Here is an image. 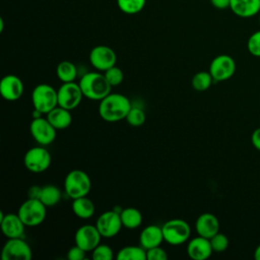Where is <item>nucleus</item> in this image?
<instances>
[{
  "label": "nucleus",
  "mask_w": 260,
  "mask_h": 260,
  "mask_svg": "<svg viewBox=\"0 0 260 260\" xmlns=\"http://www.w3.org/2000/svg\"><path fill=\"white\" fill-rule=\"evenodd\" d=\"M125 120L127 123L133 127H139L144 124L146 120V115L145 112L138 107H132L130 111L128 112Z\"/></svg>",
  "instance_id": "29"
},
{
  "label": "nucleus",
  "mask_w": 260,
  "mask_h": 260,
  "mask_svg": "<svg viewBox=\"0 0 260 260\" xmlns=\"http://www.w3.org/2000/svg\"><path fill=\"white\" fill-rule=\"evenodd\" d=\"M132 108L130 100L122 93L110 92L106 98L100 101L99 114L106 122H118L126 118Z\"/></svg>",
  "instance_id": "1"
},
{
  "label": "nucleus",
  "mask_w": 260,
  "mask_h": 260,
  "mask_svg": "<svg viewBox=\"0 0 260 260\" xmlns=\"http://www.w3.org/2000/svg\"><path fill=\"white\" fill-rule=\"evenodd\" d=\"M187 254L193 260H205L213 252L209 239L197 236L191 239L187 244Z\"/></svg>",
  "instance_id": "17"
},
{
  "label": "nucleus",
  "mask_w": 260,
  "mask_h": 260,
  "mask_svg": "<svg viewBox=\"0 0 260 260\" xmlns=\"http://www.w3.org/2000/svg\"><path fill=\"white\" fill-rule=\"evenodd\" d=\"M208 71L214 81H224L235 74L236 62L230 55L221 54L212 59Z\"/></svg>",
  "instance_id": "10"
},
{
  "label": "nucleus",
  "mask_w": 260,
  "mask_h": 260,
  "mask_svg": "<svg viewBox=\"0 0 260 260\" xmlns=\"http://www.w3.org/2000/svg\"><path fill=\"white\" fill-rule=\"evenodd\" d=\"M91 257L93 260H112L114 258V253L110 246L100 243L91 251Z\"/></svg>",
  "instance_id": "31"
},
{
  "label": "nucleus",
  "mask_w": 260,
  "mask_h": 260,
  "mask_svg": "<svg viewBox=\"0 0 260 260\" xmlns=\"http://www.w3.org/2000/svg\"><path fill=\"white\" fill-rule=\"evenodd\" d=\"M64 189L71 199L87 196L91 189V180L84 171L72 170L64 179Z\"/></svg>",
  "instance_id": "3"
},
{
  "label": "nucleus",
  "mask_w": 260,
  "mask_h": 260,
  "mask_svg": "<svg viewBox=\"0 0 260 260\" xmlns=\"http://www.w3.org/2000/svg\"><path fill=\"white\" fill-rule=\"evenodd\" d=\"M146 0H117L119 9L126 14H137L145 6Z\"/></svg>",
  "instance_id": "28"
},
{
  "label": "nucleus",
  "mask_w": 260,
  "mask_h": 260,
  "mask_svg": "<svg viewBox=\"0 0 260 260\" xmlns=\"http://www.w3.org/2000/svg\"><path fill=\"white\" fill-rule=\"evenodd\" d=\"M195 230L198 236L210 239L219 232L218 218L210 212H204L197 217Z\"/></svg>",
  "instance_id": "18"
},
{
  "label": "nucleus",
  "mask_w": 260,
  "mask_h": 260,
  "mask_svg": "<svg viewBox=\"0 0 260 260\" xmlns=\"http://www.w3.org/2000/svg\"><path fill=\"white\" fill-rule=\"evenodd\" d=\"M57 92L58 106L70 111L77 108L83 98L79 83L74 81L62 83V85L57 89Z\"/></svg>",
  "instance_id": "12"
},
{
  "label": "nucleus",
  "mask_w": 260,
  "mask_h": 260,
  "mask_svg": "<svg viewBox=\"0 0 260 260\" xmlns=\"http://www.w3.org/2000/svg\"><path fill=\"white\" fill-rule=\"evenodd\" d=\"M230 9L241 18H250L260 12V0H231Z\"/></svg>",
  "instance_id": "19"
},
{
  "label": "nucleus",
  "mask_w": 260,
  "mask_h": 260,
  "mask_svg": "<svg viewBox=\"0 0 260 260\" xmlns=\"http://www.w3.org/2000/svg\"><path fill=\"white\" fill-rule=\"evenodd\" d=\"M29 132L37 143L40 145L51 144L57 135V129L49 122L47 118L39 117L31 120Z\"/></svg>",
  "instance_id": "9"
},
{
  "label": "nucleus",
  "mask_w": 260,
  "mask_h": 260,
  "mask_svg": "<svg viewBox=\"0 0 260 260\" xmlns=\"http://www.w3.org/2000/svg\"><path fill=\"white\" fill-rule=\"evenodd\" d=\"M120 217L124 228L135 230L142 223V214L140 210L135 207H126L120 210Z\"/></svg>",
  "instance_id": "23"
},
{
  "label": "nucleus",
  "mask_w": 260,
  "mask_h": 260,
  "mask_svg": "<svg viewBox=\"0 0 260 260\" xmlns=\"http://www.w3.org/2000/svg\"><path fill=\"white\" fill-rule=\"evenodd\" d=\"M31 103L34 109L42 114H48L58 106V92L48 83L38 84L31 92Z\"/></svg>",
  "instance_id": "5"
},
{
  "label": "nucleus",
  "mask_w": 260,
  "mask_h": 260,
  "mask_svg": "<svg viewBox=\"0 0 260 260\" xmlns=\"http://www.w3.org/2000/svg\"><path fill=\"white\" fill-rule=\"evenodd\" d=\"M251 142L254 148L260 151V127L256 128L251 135Z\"/></svg>",
  "instance_id": "36"
},
{
  "label": "nucleus",
  "mask_w": 260,
  "mask_h": 260,
  "mask_svg": "<svg viewBox=\"0 0 260 260\" xmlns=\"http://www.w3.org/2000/svg\"><path fill=\"white\" fill-rule=\"evenodd\" d=\"M23 89L22 80L15 74H7L0 81V94L5 101L15 102L19 100Z\"/></svg>",
  "instance_id": "16"
},
{
  "label": "nucleus",
  "mask_w": 260,
  "mask_h": 260,
  "mask_svg": "<svg viewBox=\"0 0 260 260\" xmlns=\"http://www.w3.org/2000/svg\"><path fill=\"white\" fill-rule=\"evenodd\" d=\"M46 118L57 130L68 128L72 122V115L70 113V110L62 108L60 106L55 107L48 114H46Z\"/></svg>",
  "instance_id": "21"
},
{
  "label": "nucleus",
  "mask_w": 260,
  "mask_h": 260,
  "mask_svg": "<svg viewBox=\"0 0 260 260\" xmlns=\"http://www.w3.org/2000/svg\"><path fill=\"white\" fill-rule=\"evenodd\" d=\"M78 83L83 96L91 101L100 102L111 92L112 86L105 74L101 72H86L81 76Z\"/></svg>",
  "instance_id": "2"
},
{
  "label": "nucleus",
  "mask_w": 260,
  "mask_h": 260,
  "mask_svg": "<svg viewBox=\"0 0 260 260\" xmlns=\"http://www.w3.org/2000/svg\"><path fill=\"white\" fill-rule=\"evenodd\" d=\"M17 214L26 226H37L45 220L47 206L40 199L27 198L20 204Z\"/></svg>",
  "instance_id": "6"
},
{
  "label": "nucleus",
  "mask_w": 260,
  "mask_h": 260,
  "mask_svg": "<svg viewBox=\"0 0 260 260\" xmlns=\"http://www.w3.org/2000/svg\"><path fill=\"white\" fill-rule=\"evenodd\" d=\"M95 226L103 238L111 239L117 236L123 224L120 217V212L117 210H107L103 212L96 219Z\"/></svg>",
  "instance_id": "11"
},
{
  "label": "nucleus",
  "mask_w": 260,
  "mask_h": 260,
  "mask_svg": "<svg viewBox=\"0 0 260 260\" xmlns=\"http://www.w3.org/2000/svg\"><path fill=\"white\" fill-rule=\"evenodd\" d=\"M56 75L62 83L72 82L77 77V68L70 61H62L56 67Z\"/></svg>",
  "instance_id": "26"
},
{
  "label": "nucleus",
  "mask_w": 260,
  "mask_h": 260,
  "mask_svg": "<svg viewBox=\"0 0 260 260\" xmlns=\"http://www.w3.org/2000/svg\"><path fill=\"white\" fill-rule=\"evenodd\" d=\"M212 81L214 80L209 71H199L192 77L191 85L196 91H205L210 87Z\"/></svg>",
  "instance_id": "27"
},
{
  "label": "nucleus",
  "mask_w": 260,
  "mask_h": 260,
  "mask_svg": "<svg viewBox=\"0 0 260 260\" xmlns=\"http://www.w3.org/2000/svg\"><path fill=\"white\" fill-rule=\"evenodd\" d=\"M210 3L213 7L217 9H225L230 8L231 0H210Z\"/></svg>",
  "instance_id": "37"
},
{
  "label": "nucleus",
  "mask_w": 260,
  "mask_h": 260,
  "mask_svg": "<svg viewBox=\"0 0 260 260\" xmlns=\"http://www.w3.org/2000/svg\"><path fill=\"white\" fill-rule=\"evenodd\" d=\"M248 52L254 57H260V29L254 31L247 41Z\"/></svg>",
  "instance_id": "33"
},
{
  "label": "nucleus",
  "mask_w": 260,
  "mask_h": 260,
  "mask_svg": "<svg viewBox=\"0 0 260 260\" xmlns=\"http://www.w3.org/2000/svg\"><path fill=\"white\" fill-rule=\"evenodd\" d=\"M146 259L147 260H167L168 254L164 248L156 246L146 250Z\"/></svg>",
  "instance_id": "34"
},
{
  "label": "nucleus",
  "mask_w": 260,
  "mask_h": 260,
  "mask_svg": "<svg viewBox=\"0 0 260 260\" xmlns=\"http://www.w3.org/2000/svg\"><path fill=\"white\" fill-rule=\"evenodd\" d=\"M0 226L3 235L7 239L14 238H24V229L25 224L16 213H7L4 214L3 211H0Z\"/></svg>",
  "instance_id": "15"
},
{
  "label": "nucleus",
  "mask_w": 260,
  "mask_h": 260,
  "mask_svg": "<svg viewBox=\"0 0 260 260\" xmlns=\"http://www.w3.org/2000/svg\"><path fill=\"white\" fill-rule=\"evenodd\" d=\"M164 241L165 240L161 226H158L156 224H149L145 226L141 231L139 236V244L145 250H148L156 246H160Z\"/></svg>",
  "instance_id": "20"
},
{
  "label": "nucleus",
  "mask_w": 260,
  "mask_h": 260,
  "mask_svg": "<svg viewBox=\"0 0 260 260\" xmlns=\"http://www.w3.org/2000/svg\"><path fill=\"white\" fill-rule=\"evenodd\" d=\"M86 251L77 246L76 244L72 246L67 252V258L69 260H83L85 258Z\"/></svg>",
  "instance_id": "35"
},
{
  "label": "nucleus",
  "mask_w": 260,
  "mask_h": 260,
  "mask_svg": "<svg viewBox=\"0 0 260 260\" xmlns=\"http://www.w3.org/2000/svg\"><path fill=\"white\" fill-rule=\"evenodd\" d=\"M61 191L60 189L55 185H45L41 187V192L39 199L47 206V207H53L57 205L61 200Z\"/></svg>",
  "instance_id": "24"
},
{
  "label": "nucleus",
  "mask_w": 260,
  "mask_h": 260,
  "mask_svg": "<svg viewBox=\"0 0 260 260\" xmlns=\"http://www.w3.org/2000/svg\"><path fill=\"white\" fill-rule=\"evenodd\" d=\"M52 157L47 148L43 145L29 148L23 156L24 167L31 173L40 174L49 169Z\"/></svg>",
  "instance_id": "7"
},
{
  "label": "nucleus",
  "mask_w": 260,
  "mask_h": 260,
  "mask_svg": "<svg viewBox=\"0 0 260 260\" xmlns=\"http://www.w3.org/2000/svg\"><path fill=\"white\" fill-rule=\"evenodd\" d=\"M32 251L24 238L7 239L1 251L3 260H30Z\"/></svg>",
  "instance_id": "8"
},
{
  "label": "nucleus",
  "mask_w": 260,
  "mask_h": 260,
  "mask_svg": "<svg viewBox=\"0 0 260 260\" xmlns=\"http://www.w3.org/2000/svg\"><path fill=\"white\" fill-rule=\"evenodd\" d=\"M89 62L98 71L105 72L116 65L117 55L111 47L99 45L91 49L89 53Z\"/></svg>",
  "instance_id": "13"
},
{
  "label": "nucleus",
  "mask_w": 260,
  "mask_h": 260,
  "mask_svg": "<svg viewBox=\"0 0 260 260\" xmlns=\"http://www.w3.org/2000/svg\"><path fill=\"white\" fill-rule=\"evenodd\" d=\"M259 24H260V12H259Z\"/></svg>",
  "instance_id": "41"
},
{
  "label": "nucleus",
  "mask_w": 260,
  "mask_h": 260,
  "mask_svg": "<svg viewBox=\"0 0 260 260\" xmlns=\"http://www.w3.org/2000/svg\"><path fill=\"white\" fill-rule=\"evenodd\" d=\"M209 241H210L213 252H216V253L224 252L228 249L229 244H230L229 238L224 234L219 233V232L217 234H215L213 237H211L209 239Z\"/></svg>",
  "instance_id": "30"
},
{
  "label": "nucleus",
  "mask_w": 260,
  "mask_h": 260,
  "mask_svg": "<svg viewBox=\"0 0 260 260\" xmlns=\"http://www.w3.org/2000/svg\"><path fill=\"white\" fill-rule=\"evenodd\" d=\"M71 208L73 213L82 219H87L90 218L95 211V207L93 202L87 197H79L76 199H72V204Z\"/></svg>",
  "instance_id": "22"
},
{
  "label": "nucleus",
  "mask_w": 260,
  "mask_h": 260,
  "mask_svg": "<svg viewBox=\"0 0 260 260\" xmlns=\"http://www.w3.org/2000/svg\"><path fill=\"white\" fill-rule=\"evenodd\" d=\"M4 29V20L3 18H0V32H2Z\"/></svg>",
  "instance_id": "40"
},
{
  "label": "nucleus",
  "mask_w": 260,
  "mask_h": 260,
  "mask_svg": "<svg viewBox=\"0 0 260 260\" xmlns=\"http://www.w3.org/2000/svg\"><path fill=\"white\" fill-rule=\"evenodd\" d=\"M164 240L172 246H179L186 243L191 236L190 224L182 218H172L162 225Z\"/></svg>",
  "instance_id": "4"
},
{
  "label": "nucleus",
  "mask_w": 260,
  "mask_h": 260,
  "mask_svg": "<svg viewBox=\"0 0 260 260\" xmlns=\"http://www.w3.org/2000/svg\"><path fill=\"white\" fill-rule=\"evenodd\" d=\"M40 192H41V187L40 186H31L28 190V198L39 199Z\"/></svg>",
  "instance_id": "38"
},
{
  "label": "nucleus",
  "mask_w": 260,
  "mask_h": 260,
  "mask_svg": "<svg viewBox=\"0 0 260 260\" xmlns=\"http://www.w3.org/2000/svg\"><path fill=\"white\" fill-rule=\"evenodd\" d=\"M254 258L256 260H260V244L255 248V251H254Z\"/></svg>",
  "instance_id": "39"
},
{
  "label": "nucleus",
  "mask_w": 260,
  "mask_h": 260,
  "mask_svg": "<svg viewBox=\"0 0 260 260\" xmlns=\"http://www.w3.org/2000/svg\"><path fill=\"white\" fill-rule=\"evenodd\" d=\"M102 238L95 224H83L75 232L74 241L75 244L84 251L91 252L101 243Z\"/></svg>",
  "instance_id": "14"
},
{
  "label": "nucleus",
  "mask_w": 260,
  "mask_h": 260,
  "mask_svg": "<svg viewBox=\"0 0 260 260\" xmlns=\"http://www.w3.org/2000/svg\"><path fill=\"white\" fill-rule=\"evenodd\" d=\"M108 82L110 83L111 86H117L123 82L124 79V73L121 68L117 67L116 65L109 68L104 72Z\"/></svg>",
  "instance_id": "32"
},
{
  "label": "nucleus",
  "mask_w": 260,
  "mask_h": 260,
  "mask_svg": "<svg viewBox=\"0 0 260 260\" xmlns=\"http://www.w3.org/2000/svg\"><path fill=\"white\" fill-rule=\"evenodd\" d=\"M117 260H146V250L142 246H125L116 255Z\"/></svg>",
  "instance_id": "25"
}]
</instances>
